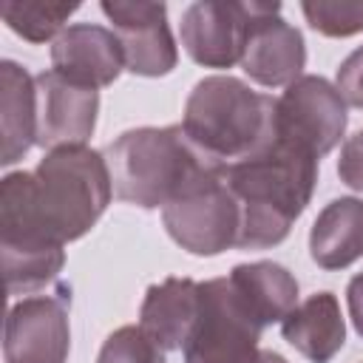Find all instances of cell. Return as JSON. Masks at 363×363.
I'll use <instances>...</instances> for the list:
<instances>
[{"instance_id":"cell-1","label":"cell","mask_w":363,"mask_h":363,"mask_svg":"<svg viewBox=\"0 0 363 363\" xmlns=\"http://www.w3.org/2000/svg\"><path fill=\"white\" fill-rule=\"evenodd\" d=\"M224 182L241 210L235 247L267 250L281 244L306 210L318 184V159L298 145L275 139L261 153L233 164Z\"/></svg>"},{"instance_id":"cell-2","label":"cell","mask_w":363,"mask_h":363,"mask_svg":"<svg viewBox=\"0 0 363 363\" xmlns=\"http://www.w3.org/2000/svg\"><path fill=\"white\" fill-rule=\"evenodd\" d=\"M182 130L210 164L227 173L278 139L275 99L252 91L238 77L213 74L193 85Z\"/></svg>"},{"instance_id":"cell-3","label":"cell","mask_w":363,"mask_h":363,"mask_svg":"<svg viewBox=\"0 0 363 363\" xmlns=\"http://www.w3.org/2000/svg\"><path fill=\"white\" fill-rule=\"evenodd\" d=\"M105 159L111 167L113 196L142 210L167 207L201 179L224 176L221 167L210 164L193 147L182 125L125 130L108 145Z\"/></svg>"},{"instance_id":"cell-4","label":"cell","mask_w":363,"mask_h":363,"mask_svg":"<svg viewBox=\"0 0 363 363\" xmlns=\"http://www.w3.org/2000/svg\"><path fill=\"white\" fill-rule=\"evenodd\" d=\"M65 241L37 207L34 170L6 173L0 182V267L9 295H28L51 284L65 264Z\"/></svg>"},{"instance_id":"cell-5","label":"cell","mask_w":363,"mask_h":363,"mask_svg":"<svg viewBox=\"0 0 363 363\" xmlns=\"http://www.w3.org/2000/svg\"><path fill=\"white\" fill-rule=\"evenodd\" d=\"M34 193L43 218L60 241H77L111 204L108 159L88 145L48 150L34 167Z\"/></svg>"},{"instance_id":"cell-6","label":"cell","mask_w":363,"mask_h":363,"mask_svg":"<svg viewBox=\"0 0 363 363\" xmlns=\"http://www.w3.org/2000/svg\"><path fill=\"white\" fill-rule=\"evenodd\" d=\"M261 332L264 323L250 312L230 278H210L201 284V309L184 343V363H258Z\"/></svg>"},{"instance_id":"cell-7","label":"cell","mask_w":363,"mask_h":363,"mask_svg":"<svg viewBox=\"0 0 363 363\" xmlns=\"http://www.w3.org/2000/svg\"><path fill=\"white\" fill-rule=\"evenodd\" d=\"M167 235L193 255H218L238 241L241 210L224 176H207L162 207Z\"/></svg>"},{"instance_id":"cell-8","label":"cell","mask_w":363,"mask_h":363,"mask_svg":"<svg viewBox=\"0 0 363 363\" xmlns=\"http://www.w3.org/2000/svg\"><path fill=\"white\" fill-rule=\"evenodd\" d=\"M346 102L340 91L315 74L298 77L275 99V130L278 139L303 147L315 159L337 147L346 133Z\"/></svg>"},{"instance_id":"cell-9","label":"cell","mask_w":363,"mask_h":363,"mask_svg":"<svg viewBox=\"0 0 363 363\" xmlns=\"http://www.w3.org/2000/svg\"><path fill=\"white\" fill-rule=\"evenodd\" d=\"M71 349L68 289L17 301L6 318V363H65Z\"/></svg>"},{"instance_id":"cell-10","label":"cell","mask_w":363,"mask_h":363,"mask_svg":"<svg viewBox=\"0 0 363 363\" xmlns=\"http://www.w3.org/2000/svg\"><path fill=\"white\" fill-rule=\"evenodd\" d=\"M99 9L113 26V34L125 54V68L130 74L164 77L176 68L179 48L167 26L164 3L102 0Z\"/></svg>"},{"instance_id":"cell-11","label":"cell","mask_w":363,"mask_h":363,"mask_svg":"<svg viewBox=\"0 0 363 363\" xmlns=\"http://www.w3.org/2000/svg\"><path fill=\"white\" fill-rule=\"evenodd\" d=\"M278 11L281 3H252V20L241 51L244 74L264 88L292 85L303 77L301 71L306 65L303 34Z\"/></svg>"},{"instance_id":"cell-12","label":"cell","mask_w":363,"mask_h":363,"mask_svg":"<svg viewBox=\"0 0 363 363\" xmlns=\"http://www.w3.org/2000/svg\"><path fill=\"white\" fill-rule=\"evenodd\" d=\"M37 85V145L57 150L85 145L96 128L99 91L85 88L60 71H43Z\"/></svg>"},{"instance_id":"cell-13","label":"cell","mask_w":363,"mask_h":363,"mask_svg":"<svg viewBox=\"0 0 363 363\" xmlns=\"http://www.w3.org/2000/svg\"><path fill=\"white\" fill-rule=\"evenodd\" d=\"M252 20V3L199 0L182 11L179 37L187 57L204 68H230L241 62Z\"/></svg>"},{"instance_id":"cell-14","label":"cell","mask_w":363,"mask_h":363,"mask_svg":"<svg viewBox=\"0 0 363 363\" xmlns=\"http://www.w3.org/2000/svg\"><path fill=\"white\" fill-rule=\"evenodd\" d=\"M51 65L62 77L99 91L116 82V77L125 71V54L113 28L96 23H74L54 40Z\"/></svg>"},{"instance_id":"cell-15","label":"cell","mask_w":363,"mask_h":363,"mask_svg":"<svg viewBox=\"0 0 363 363\" xmlns=\"http://www.w3.org/2000/svg\"><path fill=\"white\" fill-rule=\"evenodd\" d=\"M199 309H201V284H196L193 278L173 275L147 286L139 309V326L164 352L184 349V343L196 329Z\"/></svg>"},{"instance_id":"cell-16","label":"cell","mask_w":363,"mask_h":363,"mask_svg":"<svg viewBox=\"0 0 363 363\" xmlns=\"http://www.w3.org/2000/svg\"><path fill=\"white\" fill-rule=\"evenodd\" d=\"M0 164L20 162L37 145V85L11 60L0 62Z\"/></svg>"},{"instance_id":"cell-17","label":"cell","mask_w":363,"mask_h":363,"mask_svg":"<svg viewBox=\"0 0 363 363\" xmlns=\"http://www.w3.org/2000/svg\"><path fill=\"white\" fill-rule=\"evenodd\" d=\"M281 335L309 363H329L346 343V323L332 292H315L301 301L284 320Z\"/></svg>"},{"instance_id":"cell-18","label":"cell","mask_w":363,"mask_h":363,"mask_svg":"<svg viewBox=\"0 0 363 363\" xmlns=\"http://www.w3.org/2000/svg\"><path fill=\"white\" fill-rule=\"evenodd\" d=\"M309 255L320 269H346L363 258V199L343 196L318 213L309 230Z\"/></svg>"},{"instance_id":"cell-19","label":"cell","mask_w":363,"mask_h":363,"mask_svg":"<svg viewBox=\"0 0 363 363\" xmlns=\"http://www.w3.org/2000/svg\"><path fill=\"white\" fill-rule=\"evenodd\" d=\"M227 278L264 326L281 323L298 306V281L275 261L238 264Z\"/></svg>"},{"instance_id":"cell-20","label":"cell","mask_w":363,"mask_h":363,"mask_svg":"<svg viewBox=\"0 0 363 363\" xmlns=\"http://www.w3.org/2000/svg\"><path fill=\"white\" fill-rule=\"evenodd\" d=\"M79 9V3H60V0H6L0 6V14L6 26L28 40V43H45L57 40L65 28V20Z\"/></svg>"},{"instance_id":"cell-21","label":"cell","mask_w":363,"mask_h":363,"mask_svg":"<svg viewBox=\"0 0 363 363\" xmlns=\"http://www.w3.org/2000/svg\"><path fill=\"white\" fill-rule=\"evenodd\" d=\"M96 363H164V349L142 326H119L105 337Z\"/></svg>"},{"instance_id":"cell-22","label":"cell","mask_w":363,"mask_h":363,"mask_svg":"<svg viewBox=\"0 0 363 363\" xmlns=\"http://www.w3.org/2000/svg\"><path fill=\"white\" fill-rule=\"evenodd\" d=\"M306 23L326 37H352L363 31V3H329V0H306L301 3Z\"/></svg>"},{"instance_id":"cell-23","label":"cell","mask_w":363,"mask_h":363,"mask_svg":"<svg viewBox=\"0 0 363 363\" xmlns=\"http://www.w3.org/2000/svg\"><path fill=\"white\" fill-rule=\"evenodd\" d=\"M335 88L340 91V96H343L346 105L363 108V45L354 48L340 62L337 77H335Z\"/></svg>"},{"instance_id":"cell-24","label":"cell","mask_w":363,"mask_h":363,"mask_svg":"<svg viewBox=\"0 0 363 363\" xmlns=\"http://www.w3.org/2000/svg\"><path fill=\"white\" fill-rule=\"evenodd\" d=\"M337 176L346 187L363 193V130H357L343 142L340 159H337Z\"/></svg>"},{"instance_id":"cell-25","label":"cell","mask_w":363,"mask_h":363,"mask_svg":"<svg viewBox=\"0 0 363 363\" xmlns=\"http://www.w3.org/2000/svg\"><path fill=\"white\" fill-rule=\"evenodd\" d=\"M346 303H349V318H352L357 335L363 337V272L349 281V286H346Z\"/></svg>"},{"instance_id":"cell-26","label":"cell","mask_w":363,"mask_h":363,"mask_svg":"<svg viewBox=\"0 0 363 363\" xmlns=\"http://www.w3.org/2000/svg\"><path fill=\"white\" fill-rule=\"evenodd\" d=\"M258 363H286V357H281L278 352H261V357H258Z\"/></svg>"}]
</instances>
